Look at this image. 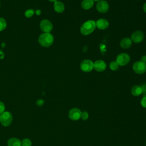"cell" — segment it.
Masks as SVG:
<instances>
[{"label": "cell", "instance_id": "obj_1", "mask_svg": "<svg viewBox=\"0 0 146 146\" xmlns=\"http://www.w3.org/2000/svg\"><path fill=\"white\" fill-rule=\"evenodd\" d=\"M96 28L95 22L92 20H89L85 22L80 27V31L83 35H88L91 34Z\"/></svg>", "mask_w": 146, "mask_h": 146}, {"label": "cell", "instance_id": "obj_2", "mask_svg": "<svg viewBox=\"0 0 146 146\" xmlns=\"http://www.w3.org/2000/svg\"><path fill=\"white\" fill-rule=\"evenodd\" d=\"M38 42L42 46L48 47L53 43L54 36L50 33H44L39 36Z\"/></svg>", "mask_w": 146, "mask_h": 146}, {"label": "cell", "instance_id": "obj_3", "mask_svg": "<svg viewBox=\"0 0 146 146\" xmlns=\"http://www.w3.org/2000/svg\"><path fill=\"white\" fill-rule=\"evenodd\" d=\"M13 120V116L10 112H4L1 114L0 121L1 123L5 127L9 126L11 124Z\"/></svg>", "mask_w": 146, "mask_h": 146}, {"label": "cell", "instance_id": "obj_4", "mask_svg": "<svg viewBox=\"0 0 146 146\" xmlns=\"http://www.w3.org/2000/svg\"><path fill=\"white\" fill-rule=\"evenodd\" d=\"M133 70L137 74H143L146 72V64L141 61L135 62L132 66Z\"/></svg>", "mask_w": 146, "mask_h": 146}, {"label": "cell", "instance_id": "obj_5", "mask_svg": "<svg viewBox=\"0 0 146 146\" xmlns=\"http://www.w3.org/2000/svg\"><path fill=\"white\" fill-rule=\"evenodd\" d=\"M80 67L83 72H89L94 69V62L90 59H84L81 62Z\"/></svg>", "mask_w": 146, "mask_h": 146}, {"label": "cell", "instance_id": "obj_6", "mask_svg": "<svg viewBox=\"0 0 146 146\" xmlns=\"http://www.w3.org/2000/svg\"><path fill=\"white\" fill-rule=\"evenodd\" d=\"M130 60V56L126 53H120L119 54L116 58V61L119 66H123L126 65L129 63Z\"/></svg>", "mask_w": 146, "mask_h": 146}, {"label": "cell", "instance_id": "obj_7", "mask_svg": "<svg viewBox=\"0 0 146 146\" xmlns=\"http://www.w3.org/2000/svg\"><path fill=\"white\" fill-rule=\"evenodd\" d=\"M40 28L44 33H50L53 28L52 23L48 19H43L40 23Z\"/></svg>", "mask_w": 146, "mask_h": 146}, {"label": "cell", "instance_id": "obj_8", "mask_svg": "<svg viewBox=\"0 0 146 146\" xmlns=\"http://www.w3.org/2000/svg\"><path fill=\"white\" fill-rule=\"evenodd\" d=\"M144 38V33L141 31H136L133 32L131 37V40L135 43H139L141 42Z\"/></svg>", "mask_w": 146, "mask_h": 146}, {"label": "cell", "instance_id": "obj_9", "mask_svg": "<svg viewBox=\"0 0 146 146\" xmlns=\"http://www.w3.org/2000/svg\"><path fill=\"white\" fill-rule=\"evenodd\" d=\"M96 7L99 13H105L107 12L109 9V5L107 1L104 0H100L97 3Z\"/></svg>", "mask_w": 146, "mask_h": 146}, {"label": "cell", "instance_id": "obj_10", "mask_svg": "<svg viewBox=\"0 0 146 146\" xmlns=\"http://www.w3.org/2000/svg\"><path fill=\"white\" fill-rule=\"evenodd\" d=\"M82 112L77 108L71 109L68 112V116L71 120H78L80 118Z\"/></svg>", "mask_w": 146, "mask_h": 146}, {"label": "cell", "instance_id": "obj_11", "mask_svg": "<svg viewBox=\"0 0 146 146\" xmlns=\"http://www.w3.org/2000/svg\"><path fill=\"white\" fill-rule=\"evenodd\" d=\"M106 63L102 60H96L94 63V68L98 72H103L106 68Z\"/></svg>", "mask_w": 146, "mask_h": 146}, {"label": "cell", "instance_id": "obj_12", "mask_svg": "<svg viewBox=\"0 0 146 146\" xmlns=\"http://www.w3.org/2000/svg\"><path fill=\"white\" fill-rule=\"evenodd\" d=\"M95 23H96V27L98 28L100 30H105L109 26L108 21L104 18H100L98 19L95 22Z\"/></svg>", "mask_w": 146, "mask_h": 146}, {"label": "cell", "instance_id": "obj_13", "mask_svg": "<svg viewBox=\"0 0 146 146\" xmlns=\"http://www.w3.org/2000/svg\"><path fill=\"white\" fill-rule=\"evenodd\" d=\"M132 43V41L129 38H124L120 42V45L121 48L124 49H127L129 48Z\"/></svg>", "mask_w": 146, "mask_h": 146}, {"label": "cell", "instance_id": "obj_14", "mask_svg": "<svg viewBox=\"0 0 146 146\" xmlns=\"http://www.w3.org/2000/svg\"><path fill=\"white\" fill-rule=\"evenodd\" d=\"M54 9L56 13H61L64 10V5L60 1H56L54 4Z\"/></svg>", "mask_w": 146, "mask_h": 146}, {"label": "cell", "instance_id": "obj_15", "mask_svg": "<svg viewBox=\"0 0 146 146\" xmlns=\"http://www.w3.org/2000/svg\"><path fill=\"white\" fill-rule=\"evenodd\" d=\"M81 6L84 10L90 9L94 6V1L92 0H83Z\"/></svg>", "mask_w": 146, "mask_h": 146}, {"label": "cell", "instance_id": "obj_16", "mask_svg": "<svg viewBox=\"0 0 146 146\" xmlns=\"http://www.w3.org/2000/svg\"><path fill=\"white\" fill-rule=\"evenodd\" d=\"M7 145L8 146H21V141L17 138L12 137L9 139Z\"/></svg>", "mask_w": 146, "mask_h": 146}, {"label": "cell", "instance_id": "obj_17", "mask_svg": "<svg viewBox=\"0 0 146 146\" xmlns=\"http://www.w3.org/2000/svg\"><path fill=\"white\" fill-rule=\"evenodd\" d=\"M131 94L135 96H138L142 94V90L141 86L136 85L131 88Z\"/></svg>", "mask_w": 146, "mask_h": 146}, {"label": "cell", "instance_id": "obj_18", "mask_svg": "<svg viewBox=\"0 0 146 146\" xmlns=\"http://www.w3.org/2000/svg\"><path fill=\"white\" fill-rule=\"evenodd\" d=\"M119 65L116 62V61H112L110 64V68L112 71H116L118 70Z\"/></svg>", "mask_w": 146, "mask_h": 146}, {"label": "cell", "instance_id": "obj_19", "mask_svg": "<svg viewBox=\"0 0 146 146\" xmlns=\"http://www.w3.org/2000/svg\"><path fill=\"white\" fill-rule=\"evenodd\" d=\"M7 23L5 19L2 18H0V31H3L6 27Z\"/></svg>", "mask_w": 146, "mask_h": 146}, {"label": "cell", "instance_id": "obj_20", "mask_svg": "<svg viewBox=\"0 0 146 146\" xmlns=\"http://www.w3.org/2000/svg\"><path fill=\"white\" fill-rule=\"evenodd\" d=\"M21 146H31V141L30 139H25L21 141Z\"/></svg>", "mask_w": 146, "mask_h": 146}, {"label": "cell", "instance_id": "obj_21", "mask_svg": "<svg viewBox=\"0 0 146 146\" xmlns=\"http://www.w3.org/2000/svg\"><path fill=\"white\" fill-rule=\"evenodd\" d=\"M34 11L33 9L27 10L25 13V15L26 17H27V18L31 17L34 15Z\"/></svg>", "mask_w": 146, "mask_h": 146}, {"label": "cell", "instance_id": "obj_22", "mask_svg": "<svg viewBox=\"0 0 146 146\" xmlns=\"http://www.w3.org/2000/svg\"><path fill=\"white\" fill-rule=\"evenodd\" d=\"M88 117V113L86 111H84L83 112H82L81 113V116L80 118L82 119V120H86Z\"/></svg>", "mask_w": 146, "mask_h": 146}, {"label": "cell", "instance_id": "obj_23", "mask_svg": "<svg viewBox=\"0 0 146 146\" xmlns=\"http://www.w3.org/2000/svg\"><path fill=\"white\" fill-rule=\"evenodd\" d=\"M5 106L2 102H0V114L2 113L5 112Z\"/></svg>", "mask_w": 146, "mask_h": 146}, {"label": "cell", "instance_id": "obj_24", "mask_svg": "<svg viewBox=\"0 0 146 146\" xmlns=\"http://www.w3.org/2000/svg\"><path fill=\"white\" fill-rule=\"evenodd\" d=\"M141 105L143 107L146 108V96H144V97L142 98L141 100Z\"/></svg>", "mask_w": 146, "mask_h": 146}, {"label": "cell", "instance_id": "obj_25", "mask_svg": "<svg viewBox=\"0 0 146 146\" xmlns=\"http://www.w3.org/2000/svg\"><path fill=\"white\" fill-rule=\"evenodd\" d=\"M141 90H142V93L144 94V96H146V83L143 84L141 86Z\"/></svg>", "mask_w": 146, "mask_h": 146}, {"label": "cell", "instance_id": "obj_26", "mask_svg": "<svg viewBox=\"0 0 146 146\" xmlns=\"http://www.w3.org/2000/svg\"><path fill=\"white\" fill-rule=\"evenodd\" d=\"M36 104L37 106H42L43 104H44V101L42 99H39V100H38L36 102Z\"/></svg>", "mask_w": 146, "mask_h": 146}, {"label": "cell", "instance_id": "obj_27", "mask_svg": "<svg viewBox=\"0 0 146 146\" xmlns=\"http://www.w3.org/2000/svg\"><path fill=\"white\" fill-rule=\"evenodd\" d=\"M140 61H141V62H144V63H145L146 64V55L142 56L141 58Z\"/></svg>", "mask_w": 146, "mask_h": 146}, {"label": "cell", "instance_id": "obj_28", "mask_svg": "<svg viewBox=\"0 0 146 146\" xmlns=\"http://www.w3.org/2000/svg\"><path fill=\"white\" fill-rule=\"evenodd\" d=\"M3 57H4L3 52L1 50H0V59H2L3 58Z\"/></svg>", "mask_w": 146, "mask_h": 146}, {"label": "cell", "instance_id": "obj_29", "mask_svg": "<svg viewBox=\"0 0 146 146\" xmlns=\"http://www.w3.org/2000/svg\"><path fill=\"white\" fill-rule=\"evenodd\" d=\"M143 10L146 13V2L143 5Z\"/></svg>", "mask_w": 146, "mask_h": 146}, {"label": "cell", "instance_id": "obj_30", "mask_svg": "<svg viewBox=\"0 0 146 146\" xmlns=\"http://www.w3.org/2000/svg\"><path fill=\"white\" fill-rule=\"evenodd\" d=\"M40 13H41V11H40L39 10H36V14L38 15H40Z\"/></svg>", "mask_w": 146, "mask_h": 146}, {"label": "cell", "instance_id": "obj_31", "mask_svg": "<svg viewBox=\"0 0 146 146\" xmlns=\"http://www.w3.org/2000/svg\"><path fill=\"white\" fill-rule=\"evenodd\" d=\"M48 1H50V2H55L57 1V0H48Z\"/></svg>", "mask_w": 146, "mask_h": 146}, {"label": "cell", "instance_id": "obj_32", "mask_svg": "<svg viewBox=\"0 0 146 146\" xmlns=\"http://www.w3.org/2000/svg\"><path fill=\"white\" fill-rule=\"evenodd\" d=\"M92 1H98H98H100V0H92Z\"/></svg>", "mask_w": 146, "mask_h": 146}]
</instances>
